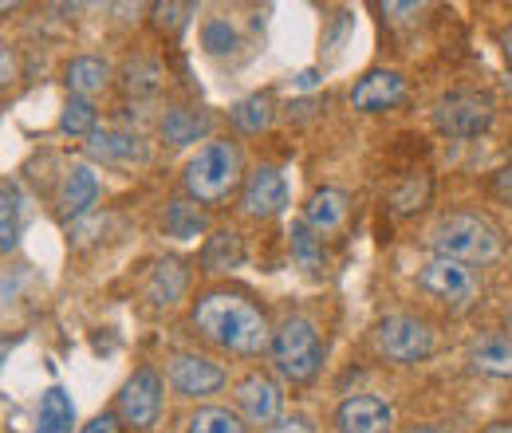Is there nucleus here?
Wrapping results in <instances>:
<instances>
[{
	"instance_id": "1",
	"label": "nucleus",
	"mask_w": 512,
	"mask_h": 433,
	"mask_svg": "<svg viewBox=\"0 0 512 433\" xmlns=\"http://www.w3.org/2000/svg\"><path fill=\"white\" fill-rule=\"evenodd\" d=\"M190 323L205 343L237 359H256L260 351L272 347V323L245 292H229V288L201 292L190 308Z\"/></svg>"
},
{
	"instance_id": "2",
	"label": "nucleus",
	"mask_w": 512,
	"mask_h": 433,
	"mask_svg": "<svg viewBox=\"0 0 512 433\" xmlns=\"http://www.w3.org/2000/svg\"><path fill=\"white\" fill-rule=\"evenodd\" d=\"M241 186H245V154L229 138L205 142L186 162V170H182V189H186V197H190L193 205H201V209L225 205Z\"/></svg>"
},
{
	"instance_id": "3",
	"label": "nucleus",
	"mask_w": 512,
	"mask_h": 433,
	"mask_svg": "<svg viewBox=\"0 0 512 433\" xmlns=\"http://www.w3.org/2000/svg\"><path fill=\"white\" fill-rule=\"evenodd\" d=\"M426 245L434 248V256H449V260H461V264L477 268V264H497L505 256V233L485 213L457 209V213L438 217Z\"/></svg>"
},
{
	"instance_id": "4",
	"label": "nucleus",
	"mask_w": 512,
	"mask_h": 433,
	"mask_svg": "<svg viewBox=\"0 0 512 433\" xmlns=\"http://www.w3.org/2000/svg\"><path fill=\"white\" fill-rule=\"evenodd\" d=\"M272 367L284 382H312L323 371V339L320 327L308 319V315H284L276 327H272Z\"/></svg>"
},
{
	"instance_id": "5",
	"label": "nucleus",
	"mask_w": 512,
	"mask_h": 433,
	"mask_svg": "<svg viewBox=\"0 0 512 433\" xmlns=\"http://www.w3.org/2000/svg\"><path fill=\"white\" fill-rule=\"evenodd\" d=\"M418 292L430 296L434 304H442L449 315H465L481 300V272L473 264H461V260H449V256H430L418 276H414Z\"/></svg>"
},
{
	"instance_id": "6",
	"label": "nucleus",
	"mask_w": 512,
	"mask_h": 433,
	"mask_svg": "<svg viewBox=\"0 0 512 433\" xmlns=\"http://www.w3.org/2000/svg\"><path fill=\"white\" fill-rule=\"evenodd\" d=\"M375 347L386 363L398 367H418L434 355L438 347V331L430 319L414 315V311H390L375 323Z\"/></svg>"
},
{
	"instance_id": "7",
	"label": "nucleus",
	"mask_w": 512,
	"mask_h": 433,
	"mask_svg": "<svg viewBox=\"0 0 512 433\" xmlns=\"http://www.w3.org/2000/svg\"><path fill=\"white\" fill-rule=\"evenodd\" d=\"M493 119H497V103L489 91L461 87V91H449L434 103V126L446 138H461V142L481 138V134H489Z\"/></svg>"
},
{
	"instance_id": "8",
	"label": "nucleus",
	"mask_w": 512,
	"mask_h": 433,
	"mask_svg": "<svg viewBox=\"0 0 512 433\" xmlns=\"http://www.w3.org/2000/svg\"><path fill=\"white\" fill-rule=\"evenodd\" d=\"M162 394L166 382L154 367H138L119 390V422H127L130 430H154L162 418Z\"/></svg>"
},
{
	"instance_id": "9",
	"label": "nucleus",
	"mask_w": 512,
	"mask_h": 433,
	"mask_svg": "<svg viewBox=\"0 0 512 433\" xmlns=\"http://www.w3.org/2000/svg\"><path fill=\"white\" fill-rule=\"evenodd\" d=\"M166 382L174 386V394L182 398H209V394H221L229 374L221 363H213L209 355H197V351H178L166 367Z\"/></svg>"
},
{
	"instance_id": "10",
	"label": "nucleus",
	"mask_w": 512,
	"mask_h": 433,
	"mask_svg": "<svg viewBox=\"0 0 512 433\" xmlns=\"http://www.w3.org/2000/svg\"><path fill=\"white\" fill-rule=\"evenodd\" d=\"M288 209V182L276 166H256L245 174V186H241V213L253 217V221H272Z\"/></svg>"
},
{
	"instance_id": "11",
	"label": "nucleus",
	"mask_w": 512,
	"mask_h": 433,
	"mask_svg": "<svg viewBox=\"0 0 512 433\" xmlns=\"http://www.w3.org/2000/svg\"><path fill=\"white\" fill-rule=\"evenodd\" d=\"M237 410H241V418H245L249 426H264V430H268L272 422H280V410H284V390H280V382L264 371L245 374V378L237 382Z\"/></svg>"
},
{
	"instance_id": "12",
	"label": "nucleus",
	"mask_w": 512,
	"mask_h": 433,
	"mask_svg": "<svg viewBox=\"0 0 512 433\" xmlns=\"http://www.w3.org/2000/svg\"><path fill=\"white\" fill-rule=\"evenodd\" d=\"M394 406L379 394H351L335 410V433H390Z\"/></svg>"
},
{
	"instance_id": "13",
	"label": "nucleus",
	"mask_w": 512,
	"mask_h": 433,
	"mask_svg": "<svg viewBox=\"0 0 512 433\" xmlns=\"http://www.w3.org/2000/svg\"><path fill=\"white\" fill-rule=\"evenodd\" d=\"M347 99H351V107L359 115H383V111H394L406 99V79L398 71H367L351 87Z\"/></svg>"
},
{
	"instance_id": "14",
	"label": "nucleus",
	"mask_w": 512,
	"mask_h": 433,
	"mask_svg": "<svg viewBox=\"0 0 512 433\" xmlns=\"http://www.w3.org/2000/svg\"><path fill=\"white\" fill-rule=\"evenodd\" d=\"M465 363L469 371L485 374V378H501L512 382V335L509 331H485L469 343L465 351Z\"/></svg>"
},
{
	"instance_id": "15",
	"label": "nucleus",
	"mask_w": 512,
	"mask_h": 433,
	"mask_svg": "<svg viewBox=\"0 0 512 433\" xmlns=\"http://www.w3.org/2000/svg\"><path fill=\"white\" fill-rule=\"evenodd\" d=\"M190 280H193L190 264H186V260H178V256H166V260H158V264L150 268L146 296H150V304H158V308H174V304H182V300H186Z\"/></svg>"
},
{
	"instance_id": "16",
	"label": "nucleus",
	"mask_w": 512,
	"mask_h": 433,
	"mask_svg": "<svg viewBox=\"0 0 512 433\" xmlns=\"http://www.w3.org/2000/svg\"><path fill=\"white\" fill-rule=\"evenodd\" d=\"M351 213V197L347 189H335V186H323L316 189L308 201H304V225H312L316 233H335Z\"/></svg>"
},
{
	"instance_id": "17",
	"label": "nucleus",
	"mask_w": 512,
	"mask_h": 433,
	"mask_svg": "<svg viewBox=\"0 0 512 433\" xmlns=\"http://www.w3.org/2000/svg\"><path fill=\"white\" fill-rule=\"evenodd\" d=\"M87 154L95 162H123V166L150 158L146 142L138 134H130V130H95L91 142H87Z\"/></svg>"
},
{
	"instance_id": "18",
	"label": "nucleus",
	"mask_w": 512,
	"mask_h": 433,
	"mask_svg": "<svg viewBox=\"0 0 512 433\" xmlns=\"http://www.w3.org/2000/svg\"><path fill=\"white\" fill-rule=\"evenodd\" d=\"M197 264H201L205 276H221V272L241 268V264H245V241H241V233H237V229H217V233L205 241Z\"/></svg>"
},
{
	"instance_id": "19",
	"label": "nucleus",
	"mask_w": 512,
	"mask_h": 433,
	"mask_svg": "<svg viewBox=\"0 0 512 433\" xmlns=\"http://www.w3.org/2000/svg\"><path fill=\"white\" fill-rule=\"evenodd\" d=\"M99 201V178L91 166H71L60 189V217L64 221H79L83 213H91V205Z\"/></svg>"
},
{
	"instance_id": "20",
	"label": "nucleus",
	"mask_w": 512,
	"mask_h": 433,
	"mask_svg": "<svg viewBox=\"0 0 512 433\" xmlns=\"http://www.w3.org/2000/svg\"><path fill=\"white\" fill-rule=\"evenodd\" d=\"M64 83L75 99H91L111 83V63L99 56H75L64 67Z\"/></svg>"
},
{
	"instance_id": "21",
	"label": "nucleus",
	"mask_w": 512,
	"mask_h": 433,
	"mask_svg": "<svg viewBox=\"0 0 512 433\" xmlns=\"http://www.w3.org/2000/svg\"><path fill=\"white\" fill-rule=\"evenodd\" d=\"M158 134L170 146H190V142L209 134V115L197 111V107H170L162 115V123H158Z\"/></svg>"
},
{
	"instance_id": "22",
	"label": "nucleus",
	"mask_w": 512,
	"mask_h": 433,
	"mask_svg": "<svg viewBox=\"0 0 512 433\" xmlns=\"http://www.w3.org/2000/svg\"><path fill=\"white\" fill-rule=\"evenodd\" d=\"M75 426V406L64 386H48L40 398V414H36V433H71Z\"/></svg>"
},
{
	"instance_id": "23",
	"label": "nucleus",
	"mask_w": 512,
	"mask_h": 433,
	"mask_svg": "<svg viewBox=\"0 0 512 433\" xmlns=\"http://www.w3.org/2000/svg\"><path fill=\"white\" fill-rule=\"evenodd\" d=\"M276 119V99L268 95V91H256L249 99H241L233 111H229V123L237 126L241 134H260V130H268Z\"/></svg>"
},
{
	"instance_id": "24",
	"label": "nucleus",
	"mask_w": 512,
	"mask_h": 433,
	"mask_svg": "<svg viewBox=\"0 0 512 433\" xmlns=\"http://www.w3.org/2000/svg\"><path fill=\"white\" fill-rule=\"evenodd\" d=\"M186 433H249V422L229 406H197L186 418Z\"/></svg>"
},
{
	"instance_id": "25",
	"label": "nucleus",
	"mask_w": 512,
	"mask_h": 433,
	"mask_svg": "<svg viewBox=\"0 0 512 433\" xmlns=\"http://www.w3.org/2000/svg\"><path fill=\"white\" fill-rule=\"evenodd\" d=\"M166 233L178 237V241L201 237V233H205V209L193 205L190 197H186V201H182V197L170 201V205H166Z\"/></svg>"
},
{
	"instance_id": "26",
	"label": "nucleus",
	"mask_w": 512,
	"mask_h": 433,
	"mask_svg": "<svg viewBox=\"0 0 512 433\" xmlns=\"http://www.w3.org/2000/svg\"><path fill=\"white\" fill-rule=\"evenodd\" d=\"M123 83H127L130 95H138V99L154 95L162 87V63L150 60V56H134L127 63V71H123Z\"/></svg>"
},
{
	"instance_id": "27",
	"label": "nucleus",
	"mask_w": 512,
	"mask_h": 433,
	"mask_svg": "<svg viewBox=\"0 0 512 433\" xmlns=\"http://www.w3.org/2000/svg\"><path fill=\"white\" fill-rule=\"evenodd\" d=\"M20 237V189L12 182H0V252L16 248Z\"/></svg>"
},
{
	"instance_id": "28",
	"label": "nucleus",
	"mask_w": 512,
	"mask_h": 433,
	"mask_svg": "<svg viewBox=\"0 0 512 433\" xmlns=\"http://www.w3.org/2000/svg\"><path fill=\"white\" fill-rule=\"evenodd\" d=\"M430 193H434V182H430L426 174H418V178H406L402 186L390 193V209H394L398 217H410V213H418V209L430 201Z\"/></svg>"
},
{
	"instance_id": "29",
	"label": "nucleus",
	"mask_w": 512,
	"mask_h": 433,
	"mask_svg": "<svg viewBox=\"0 0 512 433\" xmlns=\"http://www.w3.org/2000/svg\"><path fill=\"white\" fill-rule=\"evenodd\" d=\"M292 256H296V264L300 268H308V272H320L323 264V237L312 229V225H304V221H296L292 225Z\"/></svg>"
},
{
	"instance_id": "30",
	"label": "nucleus",
	"mask_w": 512,
	"mask_h": 433,
	"mask_svg": "<svg viewBox=\"0 0 512 433\" xmlns=\"http://www.w3.org/2000/svg\"><path fill=\"white\" fill-rule=\"evenodd\" d=\"M95 123H99V115H95V107H91V99H67L64 103V115H60V130L64 134H95Z\"/></svg>"
},
{
	"instance_id": "31",
	"label": "nucleus",
	"mask_w": 512,
	"mask_h": 433,
	"mask_svg": "<svg viewBox=\"0 0 512 433\" xmlns=\"http://www.w3.org/2000/svg\"><path fill=\"white\" fill-rule=\"evenodd\" d=\"M150 12H154V24H158L162 32L178 36V32L190 24V16L197 12V4H154Z\"/></svg>"
},
{
	"instance_id": "32",
	"label": "nucleus",
	"mask_w": 512,
	"mask_h": 433,
	"mask_svg": "<svg viewBox=\"0 0 512 433\" xmlns=\"http://www.w3.org/2000/svg\"><path fill=\"white\" fill-rule=\"evenodd\" d=\"M201 44H205V52L225 56V52L237 48V32L229 28V20H209V24L201 28Z\"/></svg>"
},
{
	"instance_id": "33",
	"label": "nucleus",
	"mask_w": 512,
	"mask_h": 433,
	"mask_svg": "<svg viewBox=\"0 0 512 433\" xmlns=\"http://www.w3.org/2000/svg\"><path fill=\"white\" fill-rule=\"evenodd\" d=\"M264 433H316V422H312L308 414H288V418L272 422Z\"/></svg>"
},
{
	"instance_id": "34",
	"label": "nucleus",
	"mask_w": 512,
	"mask_h": 433,
	"mask_svg": "<svg viewBox=\"0 0 512 433\" xmlns=\"http://www.w3.org/2000/svg\"><path fill=\"white\" fill-rule=\"evenodd\" d=\"M79 433H119V414L115 410H103V414H95Z\"/></svg>"
},
{
	"instance_id": "35",
	"label": "nucleus",
	"mask_w": 512,
	"mask_h": 433,
	"mask_svg": "<svg viewBox=\"0 0 512 433\" xmlns=\"http://www.w3.org/2000/svg\"><path fill=\"white\" fill-rule=\"evenodd\" d=\"M16 79V63H12V52L0 44V83H12Z\"/></svg>"
},
{
	"instance_id": "36",
	"label": "nucleus",
	"mask_w": 512,
	"mask_h": 433,
	"mask_svg": "<svg viewBox=\"0 0 512 433\" xmlns=\"http://www.w3.org/2000/svg\"><path fill=\"white\" fill-rule=\"evenodd\" d=\"M406 433H453V426H446V422H414Z\"/></svg>"
},
{
	"instance_id": "37",
	"label": "nucleus",
	"mask_w": 512,
	"mask_h": 433,
	"mask_svg": "<svg viewBox=\"0 0 512 433\" xmlns=\"http://www.w3.org/2000/svg\"><path fill=\"white\" fill-rule=\"evenodd\" d=\"M497 189H501L505 197H512V166L505 170V174H501V178H497Z\"/></svg>"
},
{
	"instance_id": "38",
	"label": "nucleus",
	"mask_w": 512,
	"mask_h": 433,
	"mask_svg": "<svg viewBox=\"0 0 512 433\" xmlns=\"http://www.w3.org/2000/svg\"><path fill=\"white\" fill-rule=\"evenodd\" d=\"M501 52H505V56H509V63H512V24L501 32Z\"/></svg>"
},
{
	"instance_id": "39",
	"label": "nucleus",
	"mask_w": 512,
	"mask_h": 433,
	"mask_svg": "<svg viewBox=\"0 0 512 433\" xmlns=\"http://www.w3.org/2000/svg\"><path fill=\"white\" fill-rule=\"evenodd\" d=\"M481 433H512V422H493V426H485Z\"/></svg>"
},
{
	"instance_id": "40",
	"label": "nucleus",
	"mask_w": 512,
	"mask_h": 433,
	"mask_svg": "<svg viewBox=\"0 0 512 433\" xmlns=\"http://www.w3.org/2000/svg\"><path fill=\"white\" fill-rule=\"evenodd\" d=\"M12 347H16V339H0V363L8 359V351H12Z\"/></svg>"
},
{
	"instance_id": "41",
	"label": "nucleus",
	"mask_w": 512,
	"mask_h": 433,
	"mask_svg": "<svg viewBox=\"0 0 512 433\" xmlns=\"http://www.w3.org/2000/svg\"><path fill=\"white\" fill-rule=\"evenodd\" d=\"M505 87L512 91V67H509V75H505Z\"/></svg>"
},
{
	"instance_id": "42",
	"label": "nucleus",
	"mask_w": 512,
	"mask_h": 433,
	"mask_svg": "<svg viewBox=\"0 0 512 433\" xmlns=\"http://www.w3.org/2000/svg\"><path fill=\"white\" fill-rule=\"evenodd\" d=\"M509 335H512V308H509Z\"/></svg>"
}]
</instances>
